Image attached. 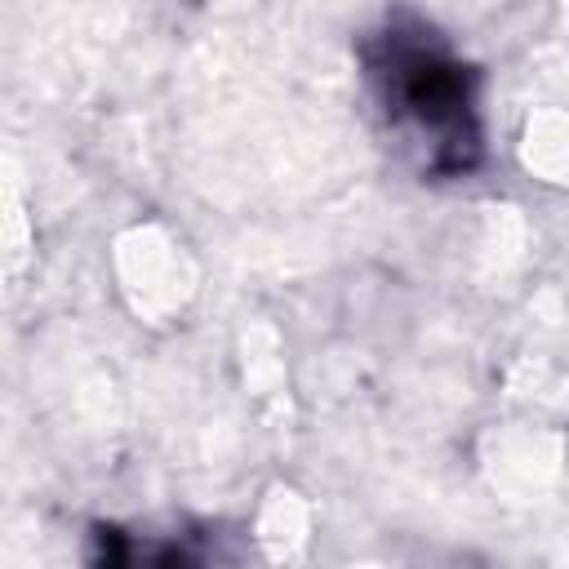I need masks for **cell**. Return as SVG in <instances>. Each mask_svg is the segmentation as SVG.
I'll return each mask as SVG.
<instances>
[{"mask_svg": "<svg viewBox=\"0 0 569 569\" xmlns=\"http://www.w3.org/2000/svg\"><path fill=\"white\" fill-rule=\"evenodd\" d=\"M391 98L400 102V111H413L422 129H431L436 138H458L462 120H467V89L453 62L436 58L431 49H400L391 44Z\"/></svg>", "mask_w": 569, "mask_h": 569, "instance_id": "obj_1", "label": "cell"}]
</instances>
